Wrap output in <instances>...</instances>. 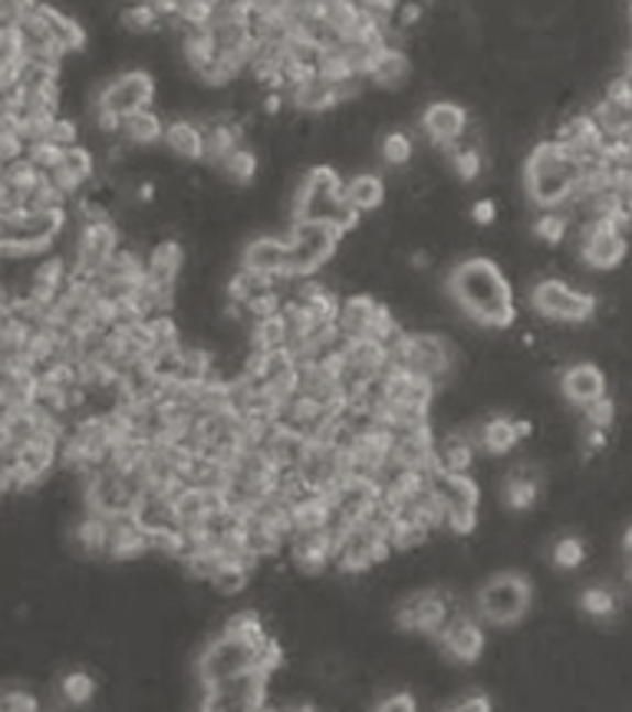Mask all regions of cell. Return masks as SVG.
<instances>
[{"label":"cell","instance_id":"cell-1","mask_svg":"<svg viewBox=\"0 0 632 712\" xmlns=\"http://www.w3.org/2000/svg\"><path fill=\"white\" fill-rule=\"evenodd\" d=\"M445 294L461 317L488 331H508L517 321V304L508 274L491 258H465L445 274Z\"/></svg>","mask_w":632,"mask_h":712},{"label":"cell","instance_id":"cell-2","mask_svg":"<svg viewBox=\"0 0 632 712\" xmlns=\"http://www.w3.org/2000/svg\"><path fill=\"white\" fill-rule=\"evenodd\" d=\"M534 601L531 578L521 571H494L475 594V614L484 627H514Z\"/></svg>","mask_w":632,"mask_h":712},{"label":"cell","instance_id":"cell-3","mask_svg":"<svg viewBox=\"0 0 632 712\" xmlns=\"http://www.w3.org/2000/svg\"><path fill=\"white\" fill-rule=\"evenodd\" d=\"M287 238H291V278L307 281L336 258L346 231L333 218H304V222H291Z\"/></svg>","mask_w":632,"mask_h":712},{"label":"cell","instance_id":"cell-4","mask_svg":"<svg viewBox=\"0 0 632 712\" xmlns=\"http://www.w3.org/2000/svg\"><path fill=\"white\" fill-rule=\"evenodd\" d=\"M389 356L392 363H405L408 369L435 379L438 386H445L455 369H458V354L451 337L438 334V331H402L392 344H389Z\"/></svg>","mask_w":632,"mask_h":712},{"label":"cell","instance_id":"cell-5","mask_svg":"<svg viewBox=\"0 0 632 712\" xmlns=\"http://www.w3.org/2000/svg\"><path fill=\"white\" fill-rule=\"evenodd\" d=\"M264 647H258L251 640H241V637H231V634L221 630V637L208 640L205 650L198 654V660H195V683H208L211 687V683L241 677L248 670H261V650Z\"/></svg>","mask_w":632,"mask_h":712},{"label":"cell","instance_id":"cell-6","mask_svg":"<svg viewBox=\"0 0 632 712\" xmlns=\"http://www.w3.org/2000/svg\"><path fill=\"white\" fill-rule=\"evenodd\" d=\"M122 248V231L116 225L112 215H102V218H89V222H79L76 225V238H73V248H69V271L73 278H96L109 258Z\"/></svg>","mask_w":632,"mask_h":712},{"label":"cell","instance_id":"cell-7","mask_svg":"<svg viewBox=\"0 0 632 712\" xmlns=\"http://www.w3.org/2000/svg\"><path fill=\"white\" fill-rule=\"evenodd\" d=\"M600 301L590 291H580L560 278H544L531 288V311L554 324H587L597 314Z\"/></svg>","mask_w":632,"mask_h":712},{"label":"cell","instance_id":"cell-8","mask_svg":"<svg viewBox=\"0 0 632 712\" xmlns=\"http://www.w3.org/2000/svg\"><path fill=\"white\" fill-rule=\"evenodd\" d=\"M159 99V79L149 69H122L109 83H102L89 103H102L119 116H129L135 109H149Z\"/></svg>","mask_w":632,"mask_h":712},{"label":"cell","instance_id":"cell-9","mask_svg":"<svg viewBox=\"0 0 632 712\" xmlns=\"http://www.w3.org/2000/svg\"><path fill=\"white\" fill-rule=\"evenodd\" d=\"M438 647H442V657L458 664V667H471L484 657L488 650V634H484V624L478 621V614H471L468 607H458L445 630L435 637Z\"/></svg>","mask_w":632,"mask_h":712},{"label":"cell","instance_id":"cell-10","mask_svg":"<svg viewBox=\"0 0 632 712\" xmlns=\"http://www.w3.org/2000/svg\"><path fill=\"white\" fill-rule=\"evenodd\" d=\"M468 126H471V112H468L461 103H455V99H432V103L422 109V116H418L422 136H425L435 149H442L445 155H448L458 142H465Z\"/></svg>","mask_w":632,"mask_h":712},{"label":"cell","instance_id":"cell-11","mask_svg":"<svg viewBox=\"0 0 632 712\" xmlns=\"http://www.w3.org/2000/svg\"><path fill=\"white\" fill-rule=\"evenodd\" d=\"M238 268L264 274V278H281V281H294L291 278V238L287 235H254L241 245L238 255Z\"/></svg>","mask_w":632,"mask_h":712},{"label":"cell","instance_id":"cell-12","mask_svg":"<svg viewBox=\"0 0 632 712\" xmlns=\"http://www.w3.org/2000/svg\"><path fill=\"white\" fill-rule=\"evenodd\" d=\"M50 179L59 185V192H63L69 202L83 198L86 188L96 182V152H92L89 145H83V142L69 145L66 155H63V162L50 172Z\"/></svg>","mask_w":632,"mask_h":712},{"label":"cell","instance_id":"cell-13","mask_svg":"<svg viewBox=\"0 0 632 712\" xmlns=\"http://www.w3.org/2000/svg\"><path fill=\"white\" fill-rule=\"evenodd\" d=\"M534 432V425L527 419H511V416H491L484 422H478L475 429V439H478V449L501 459V455H511L527 435Z\"/></svg>","mask_w":632,"mask_h":712},{"label":"cell","instance_id":"cell-14","mask_svg":"<svg viewBox=\"0 0 632 712\" xmlns=\"http://www.w3.org/2000/svg\"><path fill=\"white\" fill-rule=\"evenodd\" d=\"M412 73H415V66H412V56L405 53V46L385 43V46L375 50V56H372L369 86H375V89H382V93H395V89H405V86H408Z\"/></svg>","mask_w":632,"mask_h":712},{"label":"cell","instance_id":"cell-15","mask_svg":"<svg viewBox=\"0 0 632 712\" xmlns=\"http://www.w3.org/2000/svg\"><path fill=\"white\" fill-rule=\"evenodd\" d=\"M185 261H188L185 245L178 238H162L145 251V278L162 288H178L185 274Z\"/></svg>","mask_w":632,"mask_h":712},{"label":"cell","instance_id":"cell-16","mask_svg":"<svg viewBox=\"0 0 632 712\" xmlns=\"http://www.w3.org/2000/svg\"><path fill=\"white\" fill-rule=\"evenodd\" d=\"M560 392L567 396V402L584 409L607 396V373L597 363H570L560 376Z\"/></svg>","mask_w":632,"mask_h":712},{"label":"cell","instance_id":"cell-17","mask_svg":"<svg viewBox=\"0 0 632 712\" xmlns=\"http://www.w3.org/2000/svg\"><path fill=\"white\" fill-rule=\"evenodd\" d=\"M379 308L382 301H375L369 291H356L349 298L339 301V314H336V327L339 334L349 341V337H372V324L379 317Z\"/></svg>","mask_w":632,"mask_h":712},{"label":"cell","instance_id":"cell-18","mask_svg":"<svg viewBox=\"0 0 632 712\" xmlns=\"http://www.w3.org/2000/svg\"><path fill=\"white\" fill-rule=\"evenodd\" d=\"M165 152L178 162H205V126L188 119V116H178L165 126V139H162Z\"/></svg>","mask_w":632,"mask_h":712},{"label":"cell","instance_id":"cell-19","mask_svg":"<svg viewBox=\"0 0 632 712\" xmlns=\"http://www.w3.org/2000/svg\"><path fill=\"white\" fill-rule=\"evenodd\" d=\"M165 119L155 106L149 109H135L129 116H122V129H119V142L129 145V149H152V145H162L165 139Z\"/></svg>","mask_w":632,"mask_h":712},{"label":"cell","instance_id":"cell-20","mask_svg":"<svg viewBox=\"0 0 632 712\" xmlns=\"http://www.w3.org/2000/svg\"><path fill=\"white\" fill-rule=\"evenodd\" d=\"M40 17L46 20L50 36L63 46L66 56H76V53L86 50L89 36H86V26L79 23V17L66 13L63 7H56V3H50V0H40Z\"/></svg>","mask_w":632,"mask_h":712},{"label":"cell","instance_id":"cell-21","mask_svg":"<svg viewBox=\"0 0 632 712\" xmlns=\"http://www.w3.org/2000/svg\"><path fill=\"white\" fill-rule=\"evenodd\" d=\"M342 202L359 215H372L385 205V179L379 172H356L342 179Z\"/></svg>","mask_w":632,"mask_h":712},{"label":"cell","instance_id":"cell-22","mask_svg":"<svg viewBox=\"0 0 632 712\" xmlns=\"http://www.w3.org/2000/svg\"><path fill=\"white\" fill-rule=\"evenodd\" d=\"M248 350H258V354L287 350V317H284V311L258 317V321L248 324Z\"/></svg>","mask_w":632,"mask_h":712},{"label":"cell","instance_id":"cell-23","mask_svg":"<svg viewBox=\"0 0 632 712\" xmlns=\"http://www.w3.org/2000/svg\"><path fill=\"white\" fill-rule=\"evenodd\" d=\"M218 172L231 182V185H251L261 175V159L251 145H238L228 159H221Z\"/></svg>","mask_w":632,"mask_h":712},{"label":"cell","instance_id":"cell-24","mask_svg":"<svg viewBox=\"0 0 632 712\" xmlns=\"http://www.w3.org/2000/svg\"><path fill=\"white\" fill-rule=\"evenodd\" d=\"M484 152L475 145V142H458L451 152H448V165H451V172H455V179L458 182H465V185H471V182H478L481 175H484Z\"/></svg>","mask_w":632,"mask_h":712},{"label":"cell","instance_id":"cell-25","mask_svg":"<svg viewBox=\"0 0 632 712\" xmlns=\"http://www.w3.org/2000/svg\"><path fill=\"white\" fill-rule=\"evenodd\" d=\"M165 23V17L152 7V3H126L119 10V26L129 30L132 36H149V33H159Z\"/></svg>","mask_w":632,"mask_h":712},{"label":"cell","instance_id":"cell-26","mask_svg":"<svg viewBox=\"0 0 632 712\" xmlns=\"http://www.w3.org/2000/svg\"><path fill=\"white\" fill-rule=\"evenodd\" d=\"M537 495H541V485L534 475L527 472H511L504 478V505L511 511H531L537 505Z\"/></svg>","mask_w":632,"mask_h":712},{"label":"cell","instance_id":"cell-27","mask_svg":"<svg viewBox=\"0 0 632 712\" xmlns=\"http://www.w3.org/2000/svg\"><path fill=\"white\" fill-rule=\"evenodd\" d=\"M56 690H59V706H86L96 697V680L86 670H69Z\"/></svg>","mask_w":632,"mask_h":712},{"label":"cell","instance_id":"cell-28","mask_svg":"<svg viewBox=\"0 0 632 712\" xmlns=\"http://www.w3.org/2000/svg\"><path fill=\"white\" fill-rule=\"evenodd\" d=\"M379 159L389 165V169H405L412 159H415V139L402 129H392L382 136L379 142Z\"/></svg>","mask_w":632,"mask_h":712},{"label":"cell","instance_id":"cell-29","mask_svg":"<svg viewBox=\"0 0 632 712\" xmlns=\"http://www.w3.org/2000/svg\"><path fill=\"white\" fill-rule=\"evenodd\" d=\"M570 231V218L564 212H541L534 222V238H541L544 245H564Z\"/></svg>","mask_w":632,"mask_h":712},{"label":"cell","instance_id":"cell-30","mask_svg":"<svg viewBox=\"0 0 632 712\" xmlns=\"http://www.w3.org/2000/svg\"><path fill=\"white\" fill-rule=\"evenodd\" d=\"M63 155H66V149L56 145V142H50V139H40V142H30V145H26V159H30L40 172H46V175L63 162Z\"/></svg>","mask_w":632,"mask_h":712},{"label":"cell","instance_id":"cell-31","mask_svg":"<svg viewBox=\"0 0 632 712\" xmlns=\"http://www.w3.org/2000/svg\"><path fill=\"white\" fill-rule=\"evenodd\" d=\"M580 611L590 617H613L617 614V597L607 587H587L580 594Z\"/></svg>","mask_w":632,"mask_h":712},{"label":"cell","instance_id":"cell-32","mask_svg":"<svg viewBox=\"0 0 632 712\" xmlns=\"http://www.w3.org/2000/svg\"><path fill=\"white\" fill-rule=\"evenodd\" d=\"M554 564L557 568H564V571H574V568H580L584 561H587V548H584V541L580 538H560L557 544H554Z\"/></svg>","mask_w":632,"mask_h":712},{"label":"cell","instance_id":"cell-33","mask_svg":"<svg viewBox=\"0 0 632 712\" xmlns=\"http://www.w3.org/2000/svg\"><path fill=\"white\" fill-rule=\"evenodd\" d=\"M43 706L30 690L23 687H7L0 690V712H36Z\"/></svg>","mask_w":632,"mask_h":712},{"label":"cell","instance_id":"cell-34","mask_svg":"<svg viewBox=\"0 0 632 712\" xmlns=\"http://www.w3.org/2000/svg\"><path fill=\"white\" fill-rule=\"evenodd\" d=\"M584 419L590 422V429H610L617 419V402L610 396H600L597 402L584 406Z\"/></svg>","mask_w":632,"mask_h":712},{"label":"cell","instance_id":"cell-35","mask_svg":"<svg viewBox=\"0 0 632 712\" xmlns=\"http://www.w3.org/2000/svg\"><path fill=\"white\" fill-rule=\"evenodd\" d=\"M23 30L17 26H0V60H23Z\"/></svg>","mask_w":632,"mask_h":712},{"label":"cell","instance_id":"cell-36","mask_svg":"<svg viewBox=\"0 0 632 712\" xmlns=\"http://www.w3.org/2000/svg\"><path fill=\"white\" fill-rule=\"evenodd\" d=\"M372 710L375 712H415L418 710V700H415L412 693L399 690V693H389V697L375 700V703H372Z\"/></svg>","mask_w":632,"mask_h":712},{"label":"cell","instance_id":"cell-37","mask_svg":"<svg viewBox=\"0 0 632 712\" xmlns=\"http://www.w3.org/2000/svg\"><path fill=\"white\" fill-rule=\"evenodd\" d=\"M471 222L481 225V228L494 225V222H498V202H494V198H478V202L471 205Z\"/></svg>","mask_w":632,"mask_h":712},{"label":"cell","instance_id":"cell-38","mask_svg":"<svg viewBox=\"0 0 632 712\" xmlns=\"http://www.w3.org/2000/svg\"><path fill=\"white\" fill-rule=\"evenodd\" d=\"M494 706L484 693H465V697H458V700H451V703H445V710H478V712H488Z\"/></svg>","mask_w":632,"mask_h":712},{"label":"cell","instance_id":"cell-39","mask_svg":"<svg viewBox=\"0 0 632 712\" xmlns=\"http://www.w3.org/2000/svg\"><path fill=\"white\" fill-rule=\"evenodd\" d=\"M356 3H359V10H366L372 17H392L395 20V10L402 0H356Z\"/></svg>","mask_w":632,"mask_h":712},{"label":"cell","instance_id":"cell-40","mask_svg":"<svg viewBox=\"0 0 632 712\" xmlns=\"http://www.w3.org/2000/svg\"><path fill=\"white\" fill-rule=\"evenodd\" d=\"M623 548H626V554H630V558H632V528H630V531H626V538H623Z\"/></svg>","mask_w":632,"mask_h":712},{"label":"cell","instance_id":"cell-41","mask_svg":"<svg viewBox=\"0 0 632 712\" xmlns=\"http://www.w3.org/2000/svg\"><path fill=\"white\" fill-rule=\"evenodd\" d=\"M126 3H149V0H126Z\"/></svg>","mask_w":632,"mask_h":712}]
</instances>
